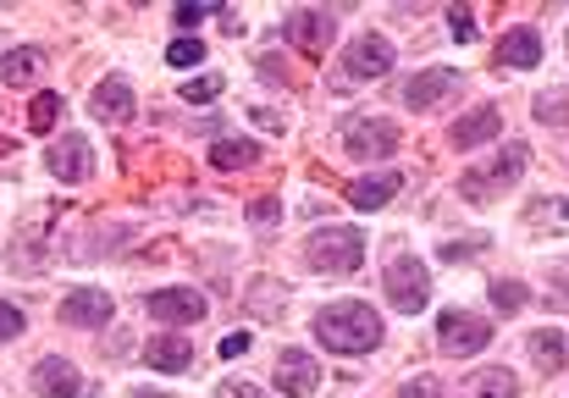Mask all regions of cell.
<instances>
[{
    "mask_svg": "<svg viewBox=\"0 0 569 398\" xmlns=\"http://www.w3.org/2000/svg\"><path fill=\"white\" fill-rule=\"evenodd\" d=\"M50 172H56L61 183H89V172H94V161H89V139H83V133H67V139L50 150Z\"/></svg>",
    "mask_w": 569,
    "mask_h": 398,
    "instance_id": "cell-15",
    "label": "cell"
},
{
    "mask_svg": "<svg viewBox=\"0 0 569 398\" xmlns=\"http://www.w3.org/2000/svg\"><path fill=\"white\" fill-rule=\"evenodd\" d=\"M39 72H44V50H33V44H22V50H6V56H0V83H11V89L33 83Z\"/></svg>",
    "mask_w": 569,
    "mask_h": 398,
    "instance_id": "cell-19",
    "label": "cell"
},
{
    "mask_svg": "<svg viewBox=\"0 0 569 398\" xmlns=\"http://www.w3.org/2000/svg\"><path fill=\"white\" fill-rule=\"evenodd\" d=\"M387 299H392V310H403V316H420L426 310V299H431V271L415 260V255H398L392 266H387Z\"/></svg>",
    "mask_w": 569,
    "mask_h": 398,
    "instance_id": "cell-4",
    "label": "cell"
},
{
    "mask_svg": "<svg viewBox=\"0 0 569 398\" xmlns=\"http://www.w3.org/2000/svg\"><path fill=\"white\" fill-rule=\"evenodd\" d=\"M133 398H172V394H150V388H144V394H133Z\"/></svg>",
    "mask_w": 569,
    "mask_h": 398,
    "instance_id": "cell-41",
    "label": "cell"
},
{
    "mask_svg": "<svg viewBox=\"0 0 569 398\" xmlns=\"http://www.w3.org/2000/svg\"><path fill=\"white\" fill-rule=\"evenodd\" d=\"M144 360H150V371H189L193 366V344L189 338H178V332H161V338H150Z\"/></svg>",
    "mask_w": 569,
    "mask_h": 398,
    "instance_id": "cell-18",
    "label": "cell"
},
{
    "mask_svg": "<svg viewBox=\"0 0 569 398\" xmlns=\"http://www.w3.org/2000/svg\"><path fill=\"white\" fill-rule=\"evenodd\" d=\"M144 305H150L156 321H172V327H189V321H199V316L210 310V299H204L199 288H156Z\"/></svg>",
    "mask_w": 569,
    "mask_h": 398,
    "instance_id": "cell-11",
    "label": "cell"
},
{
    "mask_svg": "<svg viewBox=\"0 0 569 398\" xmlns=\"http://www.w3.org/2000/svg\"><path fill=\"white\" fill-rule=\"evenodd\" d=\"M254 161H260V145H249V139H216L210 145L216 172H238V167H254Z\"/></svg>",
    "mask_w": 569,
    "mask_h": 398,
    "instance_id": "cell-22",
    "label": "cell"
},
{
    "mask_svg": "<svg viewBox=\"0 0 569 398\" xmlns=\"http://www.w3.org/2000/svg\"><path fill=\"white\" fill-rule=\"evenodd\" d=\"M249 344H254L249 332H227V338H221V360H238V355H249Z\"/></svg>",
    "mask_w": 569,
    "mask_h": 398,
    "instance_id": "cell-34",
    "label": "cell"
},
{
    "mask_svg": "<svg viewBox=\"0 0 569 398\" xmlns=\"http://www.w3.org/2000/svg\"><path fill=\"white\" fill-rule=\"evenodd\" d=\"M526 145H509V150H498L492 161H481V167H470L465 178H459V195L465 199H476V205H492V199L503 195L520 172H526Z\"/></svg>",
    "mask_w": 569,
    "mask_h": 398,
    "instance_id": "cell-3",
    "label": "cell"
},
{
    "mask_svg": "<svg viewBox=\"0 0 569 398\" xmlns=\"http://www.w3.org/2000/svg\"><path fill=\"white\" fill-rule=\"evenodd\" d=\"M17 332H22V310L17 305H0V344L17 338Z\"/></svg>",
    "mask_w": 569,
    "mask_h": 398,
    "instance_id": "cell-35",
    "label": "cell"
},
{
    "mask_svg": "<svg viewBox=\"0 0 569 398\" xmlns=\"http://www.w3.org/2000/svg\"><path fill=\"white\" fill-rule=\"evenodd\" d=\"M254 122H260L266 133H282V111H271V106H254Z\"/></svg>",
    "mask_w": 569,
    "mask_h": 398,
    "instance_id": "cell-37",
    "label": "cell"
},
{
    "mask_svg": "<svg viewBox=\"0 0 569 398\" xmlns=\"http://www.w3.org/2000/svg\"><path fill=\"white\" fill-rule=\"evenodd\" d=\"M56 117H61V94H33V106H28V133H50Z\"/></svg>",
    "mask_w": 569,
    "mask_h": 398,
    "instance_id": "cell-25",
    "label": "cell"
},
{
    "mask_svg": "<svg viewBox=\"0 0 569 398\" xmlns=\"http://www.w3.org/2000/svg\"><path fill=\"white\" fill-rule=\"evenodd\" d=\"M305 260L316 266V271H360V260H366V232L360 227H316L310 232V243H305Z\"/></svg>",
    "mask_w": 569,
    "mask_h": 398,
    "instance_id": "cell-2",
    "label": "cell"
},
{
    "mask_svg": "<svg viewBox=\"0 0 569 398\" xmlns=\"http://www.w3.org/2000/svg\"><path fill=\"white\" fill-rule=\"evenodd\" d=\"M316 338L332 355H371L381 344V316L371 305H360V299H343V305L316 316Z\"/></svg>",
    "mask_w": 569,
    "mask_h": 398,
    "instance_id": "cell-1",
    "label": "cell"
},
{
    "mask_svg": "<svg viewBox=\"0 0 569 398\" xmlns=\"http://www.w3.org/2000/svg\"><path fill=\"white\" fill-rule=\"evenodd\" d=\"M448 28H453V39H465V44L481 33V28H476V11H465V6H453V11H448Z\"/></svg>",
    "mask_w": 569,
    "mask_h": 398,
    "instance_id": "cell-30",
    "label": "cell"
},
{
    "mask_svg": "<svg viewBox=\"0 0 569 398\" xmlns=\"http://www.w3.org/2000/svg\"><path fill=\"white\" fill-rule=\"evenodd\" d=\"M465 398H520V388H515V377L503 366H492V371H476L465 382Z\"/></svg>",
    "mask_w": 569,
    "mask_h": 398,
    "instance_id": "cell-23",
    "label": "cell"
},
{
    "mask_svg": "<svg viewBox=\"0 0 569 398\" xmlns=\"http://www.w3.org/2000/svg\"><path fill=\"white\" fill-rule=\"evenodd\" d=\"M343 67L355 83H371V78H387L392 72V44L381 33H360L349 50H343Z\"/></svg>",
    "mask_w": 569,
    "mask_h": 398,
    "instance_id": "cell-9",
    "label": "cell"
},
{
    "mask_svg": "<svg viewBox=\"0 0 569 398\" xmlns=\"http://www.w3.org/2000/svg\"><path fill=\"white\" fill-rule=\"evenodd\" d=\"M282 33L299 44V50H310V56H321L327 44H332V33H338V22H332V11H316V6H299V11H288L282 17Z\"/></svg>",
    "mask_w": 569,
    "mask_h": 398,
    "instance_id": "cell-8",
    "label": "cell"
},
{
    "mask_svg": "<svg viewBox=\"0 0 569 398\" xmlns=\"http://www.w3.org/2000/svg\"><path fill=\"white\" fill-rule=\"evenodd\" d=\"M89 111H94L100 122H128V117H133V89H128L122 78H106V83H94Z\"/></svg>",
    "mask_w": 569,
    "mask_h": 398,
    "instance_id": "cell-17",
    "label": "cell"
},
{
    "mask_svg": "<svg viewBox=\"0 0 569 398\" xmlns=\"http://www.w3.org/2000/svg\"><path fill=\"white\" fill-rule=\"evenodd\" d=\"M492 305H498L503 316H515V310H526V288L509 282V277H498V282H492Z\"/></svg>",
    "mask_w": 569,
    "mask_h": 398,
    "instance_id": "cell-26",
    "label": "cell"
},
{
    "mask_svg": "<svg viewBox=\"0 0 569 398\" xmlns=\"http://www.w3.org/2000/svg\"><path fill=\"white\" fill-rule=\"evenodd\" d=\"M221 94V78H193V83H183V100L189 106H204V100H216Z\"/></svg>",
    "mask_w": 569,
    "mask_h": 398,
    "instance_id": "cell-29",
    "label": "cell"
},
{
    "mask_svg": "<svg viewBox=\"0 0 569 398\" xmlns=\"http://www.w3.org/2000/svg\"><path fill=\"white\" fill-rule=\"evenodd\" d=\"M531 360L553 377V371H565L569 366V332L559 327H542V332H531Z\"/></svg>",
    "mask_w": 569,
    "mask_h": 398,
    "instance_id": "cell-20",
    "label": "cell"
},
{
    "mask_svg": "<svg viewBox=\"0 0 569 398\" xmlns=\"http://www.w3.org/2000/svg\"><path fill=\"white\" fill-rule=\"evenodd\" d=\"M260 72H266L271 83H282V61H277V56H260Z\"/></svg>",
    "mask_w": 569,
    "mask_h": 398,
    "instance_id": "cell-40",
    "label": "cell"
},
{
    "mask_svg": "<svg viewBox=\"0 0 569 398\" xmlns=\"http://www.w3.org/2000/svg\"><path fill=\"white\" fill-rule=\"evenodd\" d=\"M398 150V128L392 122H377V117H360V122H349V133H343V156L349 161H381V156H392Z\"/></svg>",
    "mask_w": 569,
    "mask_h": 398,
    "instance_id": "cell-7",
    "label": "cell"
},
{
    "mask_svg": "<svg viewBox=\"0 0 569 398\" xmlns=\"http://www.w3.org/2000/svg\"><path fill=\"white\" fill-rule=\"evenodd\" d=\"M548 221H569V205H531V227H548Z\"/></svg>",
    "mask_w": 569,
    "mask_h": 398,
    "instance_id": "cell-32",
    "label": "cell"
},
{
    "mask_svg": "<svg viewBox=\"0 0 569 398\" xmlns=\"http://www.w3.org/2000/svg\"><path fill=\"white\" fill-rule=\"evenodd\" d=\"M398 398H442V388H437V377H409Z\"/></svg>",
    "mask_w": 569,
    "mask_h": 398,
    "instance_id": "cell-31",
    "label": "cell"
},
{
    "mask_svg": "<svg viewBox=\"0 0 569 398\" xmlns=\"http://www.w3.org/2000/svg\"><path fill=\"white\" fill-rule=\"evenodd\" d=\"M243 299H249L260 316H277V310H282V282H271V277H254V282L243 288Z\"/></svg>",
    "mask_w": 569,
    "mask_h": 398,
    "instance_id": "cell-24",
    "label": "cell"
},
{
    "mask_svg": "<svg viewBox=\"0 0 569 398\" xmlns=\"http://www.w3.org/2000/svg\"><path fill=\"white\" fill-rule=\"evenodd\" d=\"M61 321L67 327H106L111 321V293L106 288H72L61 299Z\"/></svg>",
    "mask_w": 569,
    "mask_h": 398,
    "instance_id": "cell-14",
    "label": "cell"
},
{
    "mask_svg": "<svg viewBox=\"0 0 569 398\" xmlns=\"http://www.w3.org/2000/svg\"><path fill=\"white\" fill-rule=\"evenodd\" d=\"M481 255V238H459V243H442V260H470Z\"/></svg>",
    "mask_w": 569,
    "mask_h": 398,
    "instance_id": "cell-33",
    "label": "cell"
},
{
    "mask_svg": "<svg viewBox=\"0 0 569 398\" xmlns=\"http://www.w3.org/2000/svg\"><path fill=\"white\" fill-rule=\"evenodd\" d=\"M487 344H492V327H487L481 316H470V310H442V321H437V349H442V355L470 360V355H481Z\"/></svg>",
    "mask_w": 569,
    "mask_h": 398,
    "instance_id": "cell-5",
    "label": "cell"
},
{
    "mask_svg": "<svg viewBox=\"0 0 569 398\" xmlns=\"http://www.w3.org/2000/svg\"><path fill=\"white\" fill-rule=\"evenodd\" d=\"M33 388L44 398H106L94 382H83V371H78L72 360H61V355H44V360L33 366Z\"/></svg>",
    "mask_w": 569,
    "mask_h": 398,
    "instance_id": "cell-6",
    "label": "cell"
},
{
    "mask_svg": "<svg viewBox=\"0 0 569 398\" xmlns=\"http://www.w3.org/2000/svg\"><path fill=\"white\" fill-rule=\"evenodd\" d=\"M403 189V178L398 172H381V178H360V183H349V205L355 210H381L387 199Z\"/></svg>",
    "mask_w": 569,
    "mask_h": 398,
    "instance_id": "cell-21",
    "label": "cell"
},
{
    "mask_svg": "<svg viewBox=\"0 0 569 398\" xmlns=\"http://www.w3.org/2000/svg\"><path fill=\"white\" fill-rule=\"evenodd\" d=\"M459 83H465V72H459V67H426V72H415V78L403 83V106L431 111V106H437V100H448Z\"/></svg>",
    "mask_w": 569,
    "mask_h": 398,
    "instance_id": "cell-10",
    "label": "cell"
},
{
    "mask_svg": "<svg viewBox=\"0 0 569 398\" xmlns=\"http://www.w3.org/2000/svg\"><path fill=\"white\" fill-rule=\"evenodd\" d=\"M531 67H542V33L520 22L498 39V72H531Z\"/></svg>",
    "mask_w": 569,
    "mask_h": 398,
    "instance_id": "cell-12",
    "label": "cell"
},
{
    "mask_svg": "<svg viewBox=\"0 0 569 398\" xmlns=\"http://www.w3.org/2000/svg\"><path fill=\"white\" fill-rule=\"evenodd\" d=\"M498 128H503V117H498V106H476L470 117H459V122L448 128V139H453L459 150H476V145H487V139H498Z\"/></svg>",
    "mask_w": 569,
    "mask_h": 398,
    "instance_id": "cell-16",
    "label": "cell"
},
{
    "mask_svg": "<svg viewBox=\"0 0 569 398\" xmlns=\"http://www.w3.org/2000/svg\"><path fill=\"white\" fill-rule=\"evenodd\" d=\"M204 61V44L199 39H178V44H167V67H199Z\"/></svg>",
    "mask_w": 569,
    "mask_h": 398,
    "instance_id": "cell-28",
    "label": "cell"
},
{
    "mask_svg": "<svg viewBox=\"0 0 569 398\" xmlns=\"http://www.w3.org/2000/svg\"><path fill=\"white\" fill-rule=\"evenodd\" d=\"M537 122L565 128V122H569V94H542V100H537Z\"/></svg>",
    "mask_w": 569,
    "mask_h": 398,
    "instance_id": "cell-27",
    "label": "cell"
},
{
    "mask_svg": "<svg viewBox=\"0 0 569 398\" xmlns=\"http://www.w3.org/2000/svg\"><path fill=\"white\" fill-rule=\"evenodd\" d=\"M216 398H260V388H249V382H221Z\"/></svg>",
    "mask_w": 569,
    "mask_h": 398,
    "instance_id": "cell-38",
    "label": "cell"
},
{
    "mask_svg": "<svg viewBox=\"0 0 569 398\" xmlns=\"http://www.w3.org/2000/svg\"><path fill=\"white\" fill-rule=\"evenodd\" d=\"M249 216H254V221H260V227H271V221H277V216H282V205H277V199L266 195V199H254V205H249Z\"/></svg>",
    "mask_w": 569,
    "mask_h": 398,
    "instance_id": "cell-36",
    "label": "cell"
},
{
    "mask_svg": "<svg viewBox=\"0 0 569 398\" xmlns=\"http://www.w3.org/2000/svg\"><path fill=\"white\" fill-rule=\"evenodd\" d=\"M210 11H221V6H178V22L193 28V22H199V17H210Z\"/></svg>",
    "mask_w": 569,
    "mask_h": 398,
    "instance_id": "cell-39",
    "label": "cell"
},
{
    "mask_svg": "<svg viewBox=\"0 0 569 398\" xmlns=\"http://www.w3.org/2000/svg\"><path fill=\"white\" fill-rule=\"evenodd\" d=\"M565 299H569V288H565Z\"/></svg>",
    "mask_w": 569,
    "mask_h": 398,
    "instance_id": "cell-42",
    "label": "cell"
},
{
    "mask_svg": "<svg viewBox=\"0 0 569 398\" xmlns=\"http://www.w3.org/2000/svg\"><path fill=\"white\" fill-rule=\"evenodd\" d=\"M316 382H321V366H316L305 349H282V360H277V394L282 398H310L316 394Z\"/></svg>",
    "mask_w": 569,
    "mask_h": 398,
    "instance_id": "cell-13",
    "label": "cell"
}]
</instances>
